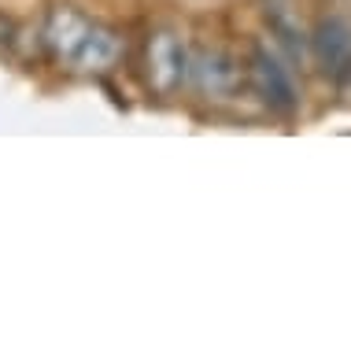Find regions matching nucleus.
Returning a JSON list of instances; mask_svg holds the SVG:
<instances>
[{
    "label": "nucleus",
    "instance_id": "obj_3",
    "mask_svg": "<svg viewBox=\"0 0 351 355\" xmlns=\"http://www.w3.org/2000/svg\"><path fill=\"white\" fill-rule=\"evenodd\" d=\"M244 78H248V85L255 89V96L270 111H278V115H292V111L300 107V96H296L289 67H285L267 44H251L248 63H244Z\"/></svg>",
    "mask_w": 351,
    "mask_h": 355
},
{
    "label": "nucleus",
    "instance_id": "obj_4",
    "mask_svg": "<svg viewBox=\"0 0 351 355\" xmlns=\"http://www.w3.org/2000/svg\"><path fill=\"white\" fill-rule=\"evenodd\" d=\"M189 78L200 93H207V100H233L244 85V67L226 49H200L189 52Z\"/></svg>",
    "mask_w": 351,
    "mask_h": 355
},
{
    "label": "nucleus",
    "instance_id": "obj_6",
    "mask_svg": "<svg viewBox=\"0 0 351 355\" xmlns=\"http://www.w3.org/2000/svg\"><path fill=\"white\" fill-rule=\"evenodd\" d=\"M19 41V26L8 15H0V52H12Z\"/></svg>",
    "mask_w": 351,
    "mask_h": 355
},
{
    "label": "nucleus",
    "instance_id": "obj_1",
    "mask_svg": "<svg viewBox=\"0 0 351 355\" xmlns=\"http://www.w3.org/2000/svg\"><path fill=\"white\" fill-rule=\"evenodd\" d=\"M41 44L52 55V63L67 74H107L123 60L118 30L71 4L48 8L45 26H41Z\"/></svg>",
    "mask_w": 351,
    "mask_h": 355
},
{
    "label": "nucleus",
    "instance_id": "obj_2",
    "mask_svg": "<svg viewBox=\"0 0 351 355\" xmlns=\"http://www.w3.org/2000/svg\"><path fill=\"white\" fill-rule=\"evenodd\" d=\"M145 78L159 96H170L189 82V49L178 30H152L145 41Z\"/></svg>",
    "mask_w": 351,
    "mask_h": 355
},
{
    "label": "nucleus",
    "instance_id": "obj_5",
    "mask_svg": "<svg viewBox=\"0 0 351 355\" xmlns=\"http://www.w3.org/2000/svg\"><path fill=\"white\" fill-rule=\"evenodd\" d=\"M307 41H311L318 63L325 67V74L340 78L344 71H351V26H348V19L325 15Z\"/></svg>",
    "mask_w": 351,
    "mask_h": 355
}]
</instances>
